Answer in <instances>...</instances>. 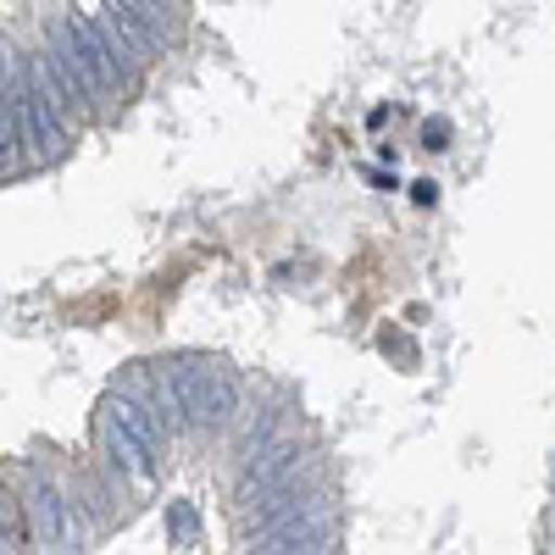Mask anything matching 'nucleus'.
I'll return each mask as SVG.
<instances>
[{
  "label": "nucleus",
  "instance_id": "nucleus-1",
  "mask_svg": "<svg viewBox=\"0 0 555 555\" xmlns=\"http://www.w3.org/2000/svg\"><path fill=\"white\" fill-rule=\"evenodd\" d=\"M7 101H12V117H17L23 156H28V162H62V156H67V112H62L51 95H39L34 78H28V67L12 78Z\"/></svg>",
  "mask_w": 555,
  "mask_h": 555
},
{
  "label": "nucleus",
  "instance_id": "nucleus-2",
  "mask_svg": "<svg viewBox=\"0 0 555 555\" xmlns=\"http://www.w3.org/2000/svg\"><path fill=\"white\" fill-rule=\"evenodd\" d=\"M172 384H178V400H183V416L201 428H217L228 423V411H234V378L222 373L211 361H178L172 366Z\"/></svg>",
  "mask_w": 555,
  "mask_h": 555
},
{
  "label": "nucleus",
  "instance_id": "nucleus-3",
  "mask_svg": "<svg viewBox=\"0 0 555 555\" xmlns=\"http://www.w3.org/2000/svg\"><path fill=\"white\" fill-rule=\"evenodd\" d=\"M28 533H34L39 550H78L83 544V522L73 512V500L51 478L28 483Z\"/></svg>",
  "mask_w": 555,
  "mask_h": 555
},
{
  "label": "nucleus",
  "instance_id": "nucleus-4",
  "mask_svg": "<svg viewBox=\"0 0 555 555\" xmlns=\"http://www.w3.org/2000/svg\"><path fill=\"white\" fill-rule=\"evenodd\" d=\"M101 450H106V461H112L128 483H139V489L156 483V450L139 439L133 428H122L106 405H101Z\"/></svg>",
  "mask_w": 555,
  "mask_h": 555
},
{
  "label": "nucleus",
  "instance_id": "nucleus-5",
  "mask_svg": "<svg viewBox=\"0 0 555 555\" xmlns=\"http://www.w3.org/2000/svg\"><path fill=\"white\" fill-rule=\"evenodd\" d=\"M300 461H306L300 439H278V444L256 450V455H250V467H245V483H240V500H256V494L278 489L289 473H300Z\"/></svg>",
  "mask_w": 555,
  "mask_h": 555
},
{
  "label": "nucleus",
  "instance_id": "nucleus-6",
  "mask_svg": "<svg viewBox=\"0 0 555 555\" xmlns=\"http://www.w3.org/2000/svg\"><path fill=\"white\" fill-rule=\"evenodd\" d=\"M256 550H267V555H278V550H306V555L311 550H328V522H322V512H311V500H306L295 517L261 528L256 533Z\"/></svg>",
  "mask_w": 555,
  "mask_h": 555
},
{
  "label": "nucleus",
  "instance_id": "nucleus-7",
  "mask_svg": "<svg viewBox=\"0 0 555 555\" xmlns=\"http://www.w3.org/2000/svg\"><path fill=\"white\" fill-rule=\"evenodd\" d=\"M117 7L133 12V23L145 28L156 44H172L183 28V0H117Z\"/></svg>",
  "mask_w": 555,
  "mask_h": 555
},
{
  "label": "nucleus",
  "instance_id": "nucleus-8",
  "mask_svg": "<svg viewBox=\"0 0 555 555\" xmlns=\"http://www.w3.org/2000/svg\"><path fill=\"white\" fill-rule=\"evenodd\" d=\"M28 156H23V139H17V117H12V101L0 95V178L17 172Z\"/></svg>",
  "mask_w": 555,
  "mask_h": 555
},
{
  "label": "nucleus",
  "instance_id": "nucleus-9",
  "mask_svg": "<svg viewBox=\"0 0 555 555\" xmlns=\"http://www.w3.org/2000/svg\"><path fill=\"white\" fill-rule=\"evenodd\" d=\"M12 550H23V528H17V512L0 500V555H12Z\"/></svg>",
  "mask_w": 555,
  "mask_h": 555
}]
</instances>
